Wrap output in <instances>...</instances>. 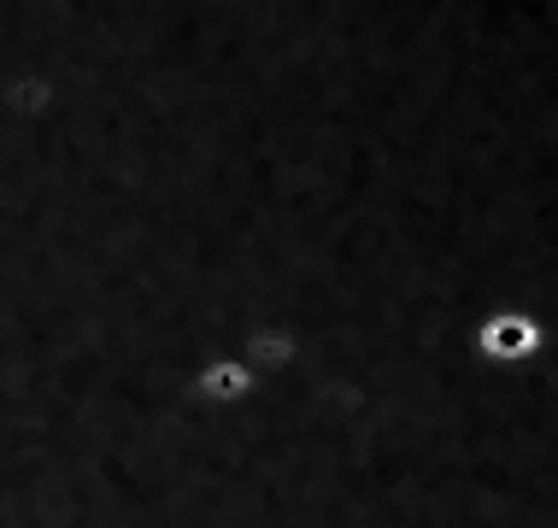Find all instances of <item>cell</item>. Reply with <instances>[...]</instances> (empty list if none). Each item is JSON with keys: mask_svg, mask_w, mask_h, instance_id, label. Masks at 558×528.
I'll return each mask as SVG.
<instances>
[{"mask_svg": "<svg viewBox=\"0 0 558 528\" xmlns=\"http://www.w3.org/2000/svg\"><path fill=\"white\" fill-rule=\"evenodd\" d=\"M553 329L541 323L530 306H488L471 323V353L482 358L488 370H523L547 353Z\"/></svg>", "mask_w": 558, "mask_h": 528, "instance_id": "cell-1", "label": "cell"}, {"mask_svg": "<svg viewBox=\"0 0 558 528\" xmlns=\"http://www.w3.org/2000/svg\"><path fill=\"white\" fill-rule=\"evenodd\" d=\"M189 388L206 412H235V405H247L259 394V370H247L235 353H206L201 365H194Z\"/></svg>", "mask_w": 558, "mask_h": 528, "instance_id": "cell-2", "label": "cell"}]
</instances>
